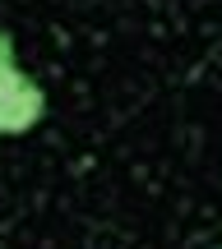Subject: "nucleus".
Wrapping results in <instances>:
<instances>
[{
	"label": "nucleus",
	"instance_id": "obj_1",
	"mask_svg": "<svg viewBox=\"0 0 222 249\" xmlns=\"http://www.w3.org/2000/svg\"><path fill=\"white\" fill-rule=\"evenodd\" d=\"M46 116V92L28 79L19 65L0 70V139H14V134L37 129Z\"/></svg>",
	"mask_w": 222,
	"mask_h": 249
},
{
	"label": "nucleus",
	"instance_id": "obj_2",
	"mask_svg": "<svg viewBox=\"0 0 222 249\" xmlns=\"http://www.w3.org/2000/svg\"><path fill=\"white\" fill-rule=\"evenodd\" d=\"M9 65H14V37L0 28V70H9Z\"/></svg>",
	"mask_w": 222,
	"mask_h": 249
}]
</instances>
